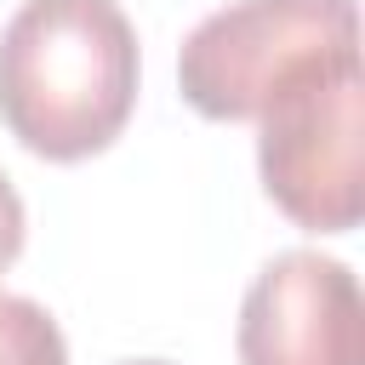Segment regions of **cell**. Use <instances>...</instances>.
Here are the masks:
<instances>
[{
	"mask_svg": "<svg viewBox=\"0 0 365 365\" xmlns=\"http://www.w3.org/2000/svg\"><path fill=\"white\" fill-rule=\"evenodd\" d=\"M137 74L120 0H23L0 29V120L40 160L103 154L131 120Z\"/></svg>",
	"mask_w": 365,
	"mask_h": 365,
	"instance_id": "obj_1",
	"label": "cell"
},
{
	"mask_svg": "<svg viewBox=\"0 0 365 365\" xmlns=\"http://www.w3.org/2000/svg\"><path fill=\"white\" fill-rule=\"evenodd\" d=\"M257 171L268 200L314 234L365 217V74L359 46L302 63L257 114Z\"/></svg>",
	"mask_w": 365,
	"mask_h": 365,
	"instance_id": "obj_2",
	"label": "cell"
},
{
	"mask_svg": "<svg viewBox=\"0 0 365 365\" xmlns=\"http://www.w3.org/2000/svg\"><path fill=\"white\" fill-rule=\"evenodd\" d=\"M354 46V0H234L194 23L177 51V86L205 120H257L302 63Z\"/></svg>",
	"mask_w": 365,
	"mask_h": 365,
	"instance_id": "obj_3",
	"label": "cell"
},
{
	"mask_svg": "<svg viewBox=\"0 0 365 365\" xmlns=\"http://www.w3.org/2000/svg\"><path fill=\"white\" fill-rule=\"evenodd\" d=\"M240 365H365V302L348 262L279 251L240 302Z\"/></svg>",
	"mask_w": 365,
	"mask_h": 365,
	"instance_id": "obj_4",
	"label": "cell"
},
{
	"mask_svg": "<svg viewBox=\"0 0 365 365\" xmlns=\"http://www.w3.org/2000/svg\"><path fill=\"white\" fill-rule=\"evenodd\" d=\"M0 365H68V342L34 297L0 291Z\"/></svg>",
	"mask_w": 365,
	"mask_h": 365,
	"instance_id": "obj_5",
	"label": "cell"
},
{
	"mask_svg": "<svg viewBox=\"0 0 365 365\" xmlns=\"http://www.w3.org/2000/svg\"><path fill=\"white\" fill-rule=\"evenodd\" d=\"M23 234H29V217H23V200H17V188H11V177L0 171V274L17 262V251H23Z\"/></svg>",
	"mask_w": 365,
	"mask_h": 365,
	"instance_id": "obj_6",
	"label": "cell"
},
{
	"mask_svg": "<svg viewBox=\"0 0 365 365\" xmlns=\"http://www.w3.org/2000/svg\"><path fill=\"white\" fill-rule=\"evenodd\" d=\"M125 365H165V359H125Z\"/></svg>",
	"mask_w": 365,
	"mask_h": 365,
	"instance_id": "obj_7",
	"label": "cell"
}]
</instances>
